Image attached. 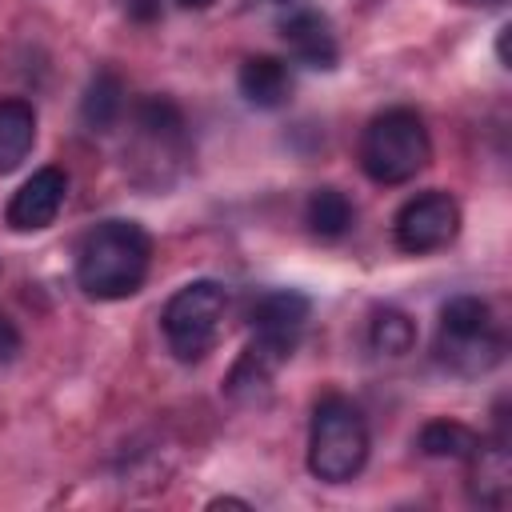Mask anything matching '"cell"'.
I'll list each match as a JSON object with an SVG mask.
<instances>
[{
	"label": "cell",
	"mask_w": 512,
	"mask_h": 512,
	"mask_svg": "<svg viewBox=\"0 0 512 512\" xmlns=\"http://www.w3.org/2000/svg\"><path fill=\"white\" fill-rule=\"evenodd\" d=\"M152 236L136 220H100L76 248V284L92 300H128L144 288Z\"/></svg>",
	"instance_id": "cell-1"
},
{
	"label": "cell",
	"mask_w": 512,
	"mask_h": 512,
	"mask_svg": "<svg viewBox=\"0 0 512 512\" xmlns=\"http://www.w3.org/2000/svg\"><path fill=\"white\" fill-rule=\"evenodd\" d=\"M432 160V136L416 108H388L360 136V168L372 184H408Z\"/></svg>",
	"instance_id": "cell-2"
},
{
	"label": "cell",
	"mask_w": 512,
	"mask_h": 512,
	"mask_svg": "<svg viewBox=\"0 0 512 512\" xmlns=\"http://www.w3.org/2000/svg\"><path fill=\"white\" fill-rule=\"evenodd\" d=\"M368 420L348 396H324L308 424V472L324 484H348L368 464Z\"/></svg>",
	"instance_id": "cell-3"
},
{
	"label": "cell",
	"mask_w": 512,
	"mask_h": 512,
	"mask_svg": "<svg viewBox=\"0 0 512 512\" xmlns=\"http://www.w3.org/2000/svg\"><path fill=\"white\" fill-rule=\"evenodd\" d=\"M224 312H228V288L220 280H192L176 288L160 312L168 352L176 360H200L216 344Z\"/></svg>",
	"instance_id": "cell-4"
},
{
	"label": "cell",
	"mask_w": 512,
	"mask_h": 512,
	"mask_svg": "<svg viewBox=\"0 0 512 512\" xmlns=\"http://www.w3.org/2000/svg\"><path fill=\"white\" fill-rule=\"evenodd\" d=\"M456 232H460V204L440 188L404 200L396 220H392V240L408 256L448 248L456 240Z\"/></svg>",
	"instance_id": "cell-5"
},
{
	"label": "cell",
	"mask_w": 512,
	"mask_h": 512,
	"mask_svg": "<svg viewBox=\"0 0 512 512\" xmlns=\"http://www.w3.org/2000/svg\"><path fill=\"white\" fill-rule=\"evenodd\" d=\"M64 200H68V176H64V168H56V164L36 168L12 192L8 208H4V224L12 232H40V228H48L60 216Z\"/></svg>",
	"instance_id": "cell-6"
},
{
	"label": "cell",
	"mask_w": 512,
	"mask_h": 512,
	"mask_svg": "<svg viewBox=\"0 0 512 512\" xmlns=\"http://www.w3.org/2000/svg\"><path fill=\"white\" fill-rule=\"evenodd\" d=\"M292 352H296V348L252 332V340L244 344V352L236 356V364H232V372H228V380H224V392H228L236 404H256L260 396H268L276 372L288 364Z\"/></svg>",
	"instance_id": "cell-7"
},
{
	"label": "cell",
	"mask_w": 512,
	"mask_h": 512,
	"mask_svg": "<svg viewBox=\"0 0 512 512\" xmlns=\"http://www.w3.org/2000/svg\"><path fill=\"white\" fill-rule=\"evenodd\" d=\"M312 316V304L304 292L296 288H272V292H260L248 308V324L256 336H268V340H280L288 348L300 344L304 336V324Z\"/></svg>",
	"instance_id": "cell-8"
},
{
	"label": "cell",
	"mask_w": 512,
	"mask_h": 512,
	"mask_svg": "<svg viewBox=\"0 0 512 512\" xmlns=\"http://www.w3.org/2000/svg\"><path fill=\"white\" fill-rule=\"evenodd\" d=\"M280 36L292 52L296 64L304 68H320V72H332L336 60H340V44H336V32L328 24L324 12H312V8H296L284 24H280Z\"/></svg>",
	"instance_id": "cell-9"
},
{
	"label": "cell",
	"mask_w": 512,
	"mask_h": 512,
	"mask_svg": "<svg viewBox=\"0 0 512 512\" xmlns=\"http://www.w3.org/2000/svg\"><path fill=\"white\" fill-rule=\"evenodd\" d=\"M436 360L456 376H488L504 360L500 328H484L472 336H440L436 332Z\"/></svg>",
	"instance_id": "cell-10"
},
{
	"label": "cell",
	"mask_w": 512,
	"mask_h": 512,
	"mask_svg": "<svg viewBox=\"0 0 512 512\" xmlns=\"http://www.w3.org/2000/svg\"><path fill=\"white\" fill-rule=\"evenodd\" d=\"M236 88L252 108L272 112V108H284L292 100V72H288V64L280 56H264L260 52V56H248L240 64Z\"/></svg>",
	"instance_id": "cell-11"
},
{
	"label": "cell",
	"mask_w": 512,
	"mask_h": 512,
	"mask_svg": "<svg viewBox=\"0 0 512 512\" xmlns=\"http://www.w3.org/2000/svg\"><path fill=\"white\" fill-rule=\"evenodd\" d=\"M468 464H472V500L500 508L508 500V484H512L508 480V432H504V424L492 440H480V448Z\"/></svg>",
	"instance_id": "cell-12"
},
{
	"label": "cell",
	"mask_w": 512,
	"mask_h": 512,
	"mask_svg": "<svg viewBox=\"0 0 512 512\" xmlns=\"http://www.w3.org/2000/svg\"><path fill=\"white\" fill-rule=\"evenodd\" d=\"M36 144V112L28 100H0V172H12L28 160Z\"/></svg>",
	"instance_id": "cell-13"
},
{
	"label": "cell",
	"mask_w": 512,
	"mask_h": 512,
	"mask_svg": "<svg viewBox=\"0 0 512 512\" xmlns=\"http://www.w3.org/2000/svg\"><path fill=\"white\" fill-rule=\"evenodd\" d=\"M120 112H124V84H120L116 72L100 68L88 80L84 96H80V120H84L88 132H112Z\"/></svg>",
	"instance_id": "cell-14"
},
{
	"label": "cell",
	"mask_w": 512,
	"mask_h": 512,
	"mask_svg": "<svg viewBox=\"0 0 512 512\" xmlns=\"http://www.w3.org/2000/svg\"><path fill=\"white\" fill-rule=\"evenodd\" d=\"M480 440L484 436L476 428H468L464 420H448V416L428 420L420 428V436H416L420 452L432 456V460H472L476 448H480Z\"/></svg>",
	"instance_id": "cell-15"
},
{
	"label": "cell",
	"mask_w": 512,
	"mask_h": 512,
	"mask_svg": "<svg viewBox=\"0 0 512 512\" xmlns=\"http://www.w3.org/2000/svg\"><path fill=\"white\" fill-rule=\"evenodd\" d=\"M352 220H356V208H352V200L340 192V188H316L312 196H308V204H304V224H308V232L312 236H320V240H340L348 228H352Z\"/></svg>",
	"instance_id": "cell-16"
},
{
	"label": "cell",
	"mask_w": 512,
	"mask_h": 512,
	"mask_svg": "<svg viewBox=\"0 0 512 512\" xmlns=\"http://www.w3.org/2000/svg\"><path fill=\"white\" fill-rule=\"evenodd\" d=\"M368 344L372 352L380 356H408L416 348V320L404 312V308H376L372 320H368Z\"/></svg>",
	"instance_id": "cell-17"
},
{
	"label": "cell",
	"mask_w": 512,
	"mask_h": 512,
	"mask_svg": "<svg viewBox=\"0 0 512 512\" xmlns=\"http://www.w3.org/2000/svg\"><path fill=\"white\" fill-rule=\"evenodd\" d=\"M484 328H496L488 300H480L472 292H460V296L444 300V308H440V336H472V332H484Z\"/></svg>",
	"instance_id": "cell-18"
},
{
	"label": "cell",
	"mask_w": 512,
	"mask_h": 512,
	"mask_svg": "<svg viewBox=\"0 0 512 512\" xmlns=\"http://www.w3.org/2000/svg\"><path fill=\"white\" fill-rule=\"evenodd\" d=\"M20 348H24V336H20L16 320L12 316H0V368H8L20 356Z\"/></svg>",
	"instance_id": "cell-19"
},
{
	"label": "cell",
	"mask_w": 512,
	"mask_h": 512,
	"mask_svg": "<svg viewBox=\"0 0 512 512\" xmlns=\"http://www.w3.org/2000/svg\"><path fill=\"white\" fill-rule=\"evenodd\" d=\"M124 12L136 24H152L160 16V0H124Z\"/></svg>",
	"instance_id": "cell-20"
},
{
	"label": "cell",
	"mask_w": 512,
	"mask_h": 512,
	"mask_svg": "<svg viewBox=\"0 0 512 512\" xmlns=\"http://www.w3.org/2000/svg\"><path fill=\"white\" fill-rule=\"evenodd\" d=\"M224 504H228V508H248V500H236V496H216L208 508H224Z\"/></svg>",
	"instance_id": "cell-21"
},
{
	"label": "cell",
	"mask_w": 512,
	"mask_h": 512,
	"mask_svg": "<svg viewBox=\"0 0 512 512\" xmlns=\"http://www.w3.org/2000/svg\"><path fill=\"white\" fill-rule=\"evenodd\" d=\"M176 4H180V8H208L212 0H176Z\"/></svg>",
	"instance_id": "cell-22"
},
{
	"label": "cell",
	"mask_w": 512,
	"mask_h": 512,
	"mask_svg": "<svg viewBox=\"0 0 512 512\" xmlns=\"http://www.w3.org/2000/svg\"><path fill=\"white\" fill-rule=\"evenodd\" d=\"M272 4H280V8H300L304 0H272Z\"/></svg>",
	"instance_id": "cell-23"
}]
</instances>
